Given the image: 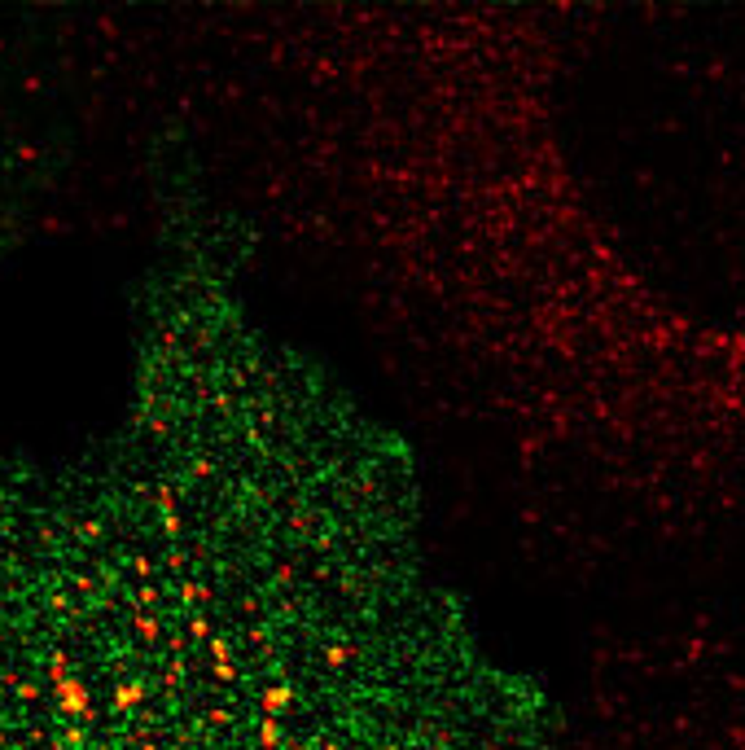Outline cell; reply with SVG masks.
I'll return each mask as SVG.
<instances>
[{"instance_id":"cell-1","label":"cell","mask_w":745,"mask_h":750,"mask_svg":"<svg viewBox=\"0 0 745 750\" xmlns=\"http://www.w3.org/2000/svg\"><path fill=\"white\" fill-rule=\"evenodd\" d=\"M53 694H57V711H66L70 720H92V706H88V689H84V680L62 676V680H53Z\"/></svg>"},{"instance_id":"cell-2","label":"cell","mask_w":745,"mask_h":750,"mask_svg":"<svg viewBox=\"0 0 745 750\" xmlns=\"http://www.w3.org/2000/svg\"><path fill=\"white\" fill-rule=\"evenodd\" d=\"M290 698H294V689H290V684H272V689H264V715L276 720V715L290 706Z\"/></svg>"},{"instance_id":"cell-3","label":"cell","mask_w":745,"mask_h":750,"mask_svg":"<svg viewBox=\"0 0 745 750\" xmlns=\"http://www.w3.org/2000/svg\"><path fill=\"white\" fill-rule=\"evenodd\" d=\"M140 698H145L140 684H118L114 689V711H132V706H140Z\"/></svg>"},{"instance_id":"cell-4","label":"cell","mask_w":745,"mask_h":750,"mask_svg":"<svg viewBox=\"0 0 745 750\" xmlns=\"http://www.w3.org/2000/svg\"><path fill=\"white\" fill-rule=\"evenodd\" d=\"M281 737H285V733H281V724H276L272 715H264V724H259V746H264V750H276Z\"/></svg>"},{"instance_id":"cell-5","label":"cell","mask_w":745,"mask_h":750,"mask_svg":"<svg viewBox=\"0 0 745 750\" xmlns=\"http://www.w3.org/2000/svg\"><path fill=\"white\" fill-rule=\"evenodd\" d=\"M180 597H185L189 605H197V601H207V583H193V579H185V583H180Z\"/></svg>"},{"instance_id":"cell-6","label":"cell","mask_w":745,"mask_h":750,"mask_svg":"<svg viewBox=\"0 0 745 750\" xmlns=\"http://www.w3.org/2000/svg\"><path fill=\"white\" fill-rule=\"evenodd\" d=\"M347 658H351L347 645H329V650H325V663H329V667H347Z\"/></svg>"},{"instance_id":"cell-7","label":"cell","mask_w":745,"mask_h":750,"mask_svg":"<svg viewBox=\"0 0 745 750\" xmlns=\"http://www.w3.org/2000/svg\"><path fill=\"white\" fill-rule=\"evenodd\" d=\"M211 658H215V663H228V641H224V636L211 641Z\"/></svg>"},{"instance_id":"cell-8","label":"cell","mask_w":745,"mask_h":750,"mask_svg":"<svg viewBox=\"0 0 745 750\" xmlns=\"http://www.w3.org/2000/svg\"><path fill=\"white\" fill-rule=\"evenodd\" d=\"M62 742L79 750V746H84V728H79V724H75V728H66V733H62Z\"/></svg>"},{"instance_id":"cell-9","label":"cell","mask_w":745,"mask_h":750,"mask_svg":"<svg viewBox=\"0 0 745 750\" xmlns=\"http://www.w3.org/2000/svg\"><path fill=\"white\" fill-rule=\"evenodd\" d=\"M189 632H197V636H211V623H207L202 615H193V619H189Z\"/></svg>"},{"instance_id":"cell-10","label":"cell","mask_w":745,"mask_h":750,"mask_svg":"<svg viewBox=\"0 0 745 750\" xmlns=\"http://www.w3.org/2000/svg\"><path fill=\"white\" fill-rule=\"evenodd\" d=\"M163 531H167L171 540L180 536V518H176V509H167V518H163Z\"/></svg>"},{"instance_id":"cell-11","label":"cell","mask_w":745,"mask_h":750,"mask_svg":"<svg viewBox=\"0 0 745 750\" xmlns=\"http://www.w3.org/2000/svg\"><path fill=\"white\" fill-rule=\"evenodd\" d=\"M158 509H176V492H171V488L158 492Z\"/></svg>"},{"instance_id":"cell-12","label":"cell","mask_w":745,"mask_h":750,"mask_svg":"<svg viewBox=\"0 0 745 750\" xmlns=\"http://www.w3.org/2000/svg\"><path fill=\"white\" fill-rule=\"evenodd\" d=\"M193 474H197V478H211V474H215V465H211V461H197V465H193Z\"/></svg>"},{"instance_id":"cell-13","label":"cell","mask_w":745,"mask_h":750,"mask_svg":"<svg viewBox=\"0 0 745 750\" xmlns=\"http://www.w3.org/2000/svg\"><path fill=\"white\" fill-rule=\"evenodd\" d=\"M215 680L228 684V680H233V667H228V663H215Z\"/></svg>"},{"instance_id":"cell-14","label":"cell","mask_w":745,"mask_h":750,"mask_svg":"<svg viewBox=\"0 0 745 750\" xmlns=\"http://www.w3.org/2000/svg\"><path fill=\"white\" fill-rule=\"evenodd\" d=\"M18 694H23V698H39V684L27 680V684H18Z\"/></svg>"},{"instance_id":"cell-15","label":"cell","mask_w":745,"mask_h":750,"mask_svg":"<svg viewBox=\"0 0 745 750\" xmlns=\"http://www.w3.org/2000/svg\"><path fill=\"white\" fill-rule=\"evenodd\" d=\"M290 750H312V746H307V742H303V746H290Z\"/></svg>"},{"instance_id":"cell-16","label":"cell","mask_w":745,"mask_h":750,"mask_svg":"<svg viewBox=\"0 0 745 750\" xmlns=\"http://www.w3.org/2000/svg\"><path fill=\"white\" fill-rule=\"evenodd\" d=\"M377 750H399V746H377Z\"/></svg>"},{"instance_id":"cell-17","label":"cell","mask_w":745,"mask_h":750,"mask_svg":"<svg viewBox=\"0 0 745 750\" xmlns=\"http://www.w3.org/2000/svg\"><path fill=\"white\" fill-rule=\"evenodd\" d=\"M140 750H158V746H140Z\"/></svg>"},{"instance_id":"cell-18","label":"cell","mask_w":745,"mask_h":750,"mask_svg":"<svg viewBox=\"0 0 745 750\" xmlns=\"http://www.w3.org/2000/svg\"><path fill=\"white\" fill-rule=\"evenodd\" d=\"M0 746H5V733H0Z\"/></svg>"}]
</instances>
